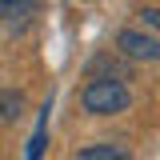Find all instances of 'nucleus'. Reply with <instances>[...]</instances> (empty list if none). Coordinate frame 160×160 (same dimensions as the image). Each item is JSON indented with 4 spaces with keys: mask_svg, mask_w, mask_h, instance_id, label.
<instances>
[{
    "mask_svg": "<svg viewBox=\"0 0 160 160\" xmlns=\"http://www.w3.org/2000/svg\"><path fill=\"white\" fill-rule=\"evenodd\" d=\"M80 104H84V112H92V116H116V112H128L132 92L124 88V80L100 76V80H92V84H84Z\"/></svg>",
    "mask_w": 160,
    "mask_h": 160,
    "instance_id": "nucleus-1",
    "label": "nucleus"
},
{
    "mask_svg": "<svg viewBox=\"0 0 160 160\" xmlns=\"http://www.w3.org/2000/svg\"><path fill=\"white\" fill-rule=\"evenodd\" d=\"M116 48L132 60H160V40L140 32V28H120L116 32Z\"/></svg>",
    "mask_w": 160,
    "mask_h": 160,
    "instance_id": "nucleus-2",
    "label": "nucleus"
},
{
    "mask_svg": "<svg viewBox=\"0 0 160 160\" xmlns=\"http://www.w3.org/2000/svg\"><path fill=\"white\" fill-rule=\"evenodd\" d=\"M0 16L12 32H24L36 16V0H0Z\"/></svg>",
    "mask_w": 160,
    "mask_h": 160,
    "instance_id": "nucleus-3",
    "label": "nucleus"
},
{
    "mask_svg": "<svg viewBox=\"0 0 160 160\" xmlns=\"http://www.w3.org/2000/svg\"><path fill=\"white\" fill-rule=\"evenodd\" d=\"M76 160H128V152L120 144H88L76 152Z\"/></svg>",
    "mask_w": 160,
    "mask_h": 160,
    "instance_id": "nucleus-4",
    "label": "nucleus"
},
{
    "mask_svg": "<svg viewBox=\"0 0 160 160\" xmlns=\"http://www.w3.org/2000/svg\"><path fill=\"white\" fill-rule=\"evenodd\" d=\"M20 112H24V96L20 92H0V120L4 124H12V120H20Z\"/></svg>",
    "mask_w": 160,
    "mask_h": 160,
    "instance_id": "nucleus-5",
    "label": "nucleus"
},
{
    "mask_svg": "<svg viewBox=\"0 0 160 160\" xmlns=\"http://www.w3.org/2000/svg\"><path fill=\"white\" fill-rule=\"evenodd\" d=\"M140 20H144V28H156V32H160V8H144Z\"/></svg>",
    "mask_w": 160,
    "mask_h": 160,
    "instance_id": "nucleus-6",
    "label": "nucleus"
},
{
    "mask_svg": "<svg viewBox=\"0 0 160 160\" xmlns=\"http://www.w3.org/2000/svg\"><path fill=\"white\" fill-rule=\"evenodd\" d=\"M0 24H4V16H0Z\"/></svg>",
    "mask_w": 160,
    "mask_h": 160,
    "instance_id": "nucleus-7",
    "label": "nucleus"
}]
</instances>
